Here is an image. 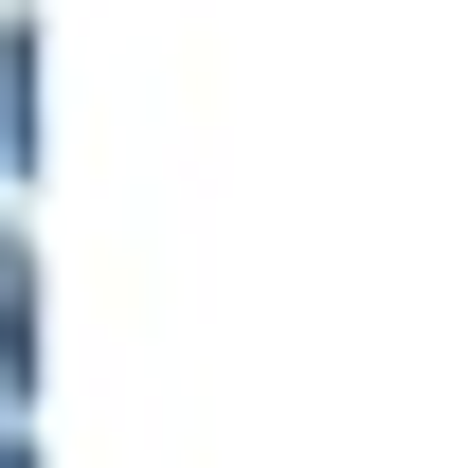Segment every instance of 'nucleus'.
Wrapping results in <instances>:
<instances>
[{
  "label": "nucleus",
  "instance_id": "obj_1",
  "mask_svg": "<svg viewBox=\"0 0 468 468\" xmlns=\"http://www.w3.org/2000/svg\"><path fill=\"white\" fill-rule=\"evenodd\" d=\"M0 360H18V252H0Z\"/></svg>",
  "mask_w": 468,
  "mask_h": 468
},
{
  "label": "nucleus",
  "instance_id": "obj_2",
  "mask_svg": "<svg viewBox=\"0 0 468 468\" xmlns=\"http://www.w3.org/2000/svg\"><path fill=\"white\" fill-rule=\"evenodd\" d=\"M0 468H18V451H0Z\"/></svg>",
  "mask_w": 468,
  "mask_h": 468
}]
</instances>
